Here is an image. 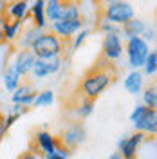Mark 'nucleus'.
I'll return each instance as SVG.
<instances>
[{
    "instance_id": "f257e3e1",
    "label": "nucleus",
    "mask_w": 157,
    "mask_h": 159,
    "mask_svg": "<svg viewBox=\"0 0 157 159\" xmlns=\"http://www.w3.org/2000/svg\"><path fill=\"white\" fill-rule=\"evenodd\" d=\"M116 76H118V69L112 65V61L101 56L96 61V65H92V69H88L87 74L81 80V83H79L81 96L94 101L98 96H101L103 90L110 87V83L116 80Z\"/></svg>"
},
{
    "instance_id": "f03ea898",
    "label": "nucleus",
    "mask_w": 157,
    "mask_h": 159,
    "mask_svg": "<svg viewBox=\"0 0 157 159\" xmlns=\"http://www.w3.org/2000/svg\"><path fill=\"white\" fill-rule=\"evenodd\" d=\"M29 49L36 60L60 58L63 51V40L56 36L54 33H40Z\"/></svg>"
},
{
    "instance_id": "7ed1b4c3",
    "label": "nucleus",
    "mask_w": 157,
    "mask_h": 159,
    "mask_svg": "<svg viewBox=\"0 0 157 159\" xmlns=\"http://www.w3.org/2000/svg\"><path fill=\"white\" fill-rule=\"evenodd\" d=\"M56 139H58V143L65 150L72 152L74 148H78V147H81L85 143V139H87V129H85V125L81 121H72L70 125H67L65 129L60 132V136Z\"/></svg>"
},
{
    "instance_id": "20e7f679",
    "label": "nucleus",
    "mask_w": 157,
    "mask_h": 159,
    "mask_svg": "<svg viewBox=\"0 0 157 159\" xmlns=\"http://www.w3.org/2000/svg\"><path fill=\"white\" fill-rule=\"evenodd\" d=\"M103 18L108 20L110 24L121 27V25H125L127 22H130L132 18H136V13H134V7H132L128 2L112 0L107 7L103 9Z\"/></svg>"
},
{
    "instance_id": "39448f33",
    "label": "nucleus",
    "mask_w": 157,
    "mask_h": 159,
    "mask_svg": "<svg viewBox=\"0 0 157 159\" xmlns=\"http://www.w3.org/2000/svg\"><path fill=\"white\" fill-rule=\"evenodd\" d=\"M148 52H150V45L143 40V36H132V38H128L127 56H128V63H130V67L134 70L143 67Z\"/></svg>"
},
{
    "instance_id": "423d86ee",
    "label": "nucleus",
    "mask_w": 157,
    "mask_h": 159,
    "mask_svg": "<svg viewBox=\"0 0 157 159\" xmlns=\"http://www.w3.org/2000/svg\"><path fill=\"white\" fill-rule=\"evenodd\" d=\"M123 42L119 38V34L116 33H108L103 36V47H101V56L108 61H116V60L121 58V54H123Z\"/></svg>"
},
{
    "instance_id": "0eeeda50",
    "label": "nucleus",
    "mask_w": 157,
    "mask_h": 159,
    "mask_svg": "<svg viewBox=\"0 0 157 159\" xmlns=\"http://www.w3.org/2000/svg\"><path fill=\"white\" fill-rule=\"evenodd\" d=\"M145 138H146V134H143V132H134V134L128 136V138L119 139V143H118L119 156L123 159H136L137 157L139 145L145 141Z\"/></svg>"
},
{
    "instance_id": "6e6552de",
    "label": "nucleus",
    "mask_w": 157,
    "mask_h": 159,
    "mask_svg": "<svg viewBox=\"0 0 157 159\" xmlns=\"http://www.w3.org/2000/svg\"><path fill=\"white\" fill-rule=\"evenodd\" d=\"M61 67V58H51V60H34V65L31 69V74L34 78H47L56 74Z\"/></svg>"
},
{
    "instance_id": "1a4fd4ad",
    "label": "nucleus",
    "mask_w": 157,
    "mask_h": 159,
    "mask_svg": "<svg viewBox=\"0 0 157 159\" xmlns=\"http://www.w3.org/2000/svg\"><path fill=\"white\" fill-rule=\"evenodd\" d=\"M81 25H83L81 18H60L52 22V31L60 38H70L81 29Z\"/></svg>"
},
{
    "instance_id": "9d476101",
    "label": "nucleus",
    "mask_w": 157,
    "mask_h": 159,
    "mask_svg": "<svg viewBox=\"0 0 157 159\" xmlns=\"http://www.w3.org/2000/svg\"><path fill=\"white\" fill-rule=\"evenodd\" d=\"M34 54L31 52V49H22L16 52V58H15V63H13V69L16 70L20 78H24L25 74H29L33 65H34Z\"/></svg>"
},
{
    "instance_id": "9b49d317",
    "label": "nucleus",
    "mask_w": 157,
    "mask_h": 159,
    "mask_svg": "<svg viewBox=\"0 0 157 159\" xmlns=\"http://www.w3.org/2000/svg\"><path fill=\"white\" fill-rule=\"evenodd\" d=\"M36 98V90L33 89V85H27V83H20V87L15 92H13V103L15 105H22V107H29L33 105V101Z\"/></svg>"
},
{
    "instance_id": "f8f14e48",
    "label": "nucleus",
    "mask_w": 157,
    "mask_h": 159,
    "mask_svg": "<svg viewBox=\"0 0 157 159\" xmlns=\"http://www.w3.org/2000/svg\"><path fill=\"white\" fill-rule=\"evenodd\" d=\"M34 141H36V147H38L43 154L52 152V150L56 148V145H58V139L54 138L49 130H38L36 136H34Z\"/></svg>"
},
{
    "instance_id": "ddd939ff",
    "label": "nucleus",
    "mask_w": 157,
    "mask_h": 159,
    "mask_svg": "<svg viewBox=\"0 0 157 159\" xmlns=\"http://www.w3.org/2000/svg\"><path fill=\"white\" fill-rule=\"evenodd\" d=\"M31 16H33V25L36 29H43L47 18H45V0H34L31 6Z\"/></svg>"
},
{
    "instance_id": "4468645a",
    "label": "nucleus",
    "mask_w": 157,
    "mask_h": 159,
    "mask_svg": "<svg viewBox=\"0 0 157 159\" xmlns=\"http://www.w3.org/2000/svg\"><path fill=\"white\" fill-rule=\"evenodd\" d=\"M143 74L139 72V70H132L130 74H128L127 78H125V89L130 92V94H139L141 89H143Z\"/></svg>"
},
{
    "instance_id": "2eb2a0df",
    "label": "nucleus",
    "mask_w": 157,
    "mask_h": 159,
    "mask_svg": "<svg viewBox=\"0 0 157 159\" xmlns=\"http://www.w3.org/2000/svg\"><path fill=\"white\" fill-rule=\"evenodd\" d=\"M145 29H146V24L139 18H132L130 22H127L125 25H121V31L125 33V36H128V38H132V36H141V34L145 33Z\"/></svg>"
},
{
    "instance_id": "dca6fc26",
    "label": "nucleus",
    "mask_w": 157,
    "mask_h": 159,
    "mask_svg": "<svg viewBox=\"0 0 157 159\" xmlns=\"http://www.w3.org/2000/svg\"><path fill=\"white\" fill-rule=\"evenodd\" d=\"M27 9H29V6H27L25 0H15V2H11L7 6V15L13 20H20L22 22L25 18V15H27Z\"/></svg>"
},
{
    "instance_id": "f3484780",
    "label": "nucleus",
    "mask_w": 157,
    "mask_h": 159,
    "mask_svg": "<svg viewBox=\"0 0 157 159\" xmlns=\"http://www.w3.org/2000/svg\"><path fill=\"white\" fill-rule=\"evenodd\" d=\"M148 112H150V109H146L145 105H136V109L132 110L130 121H132L136 132H141V130H143V125H145V119H146Z\"/></svg>"
},
{
    "instance_id": "a211bd4d",
    "label": "nucleus",
    "mask_w": 157,
    "mask_h": 159,
    "mask_svg": "<svg viewBox=\"0 0 157 159\" xmlns=\"http://www.w3.org/2000/svg\"><path fill=\"white\" fill-rule=\"evenodd\" d=\"M20 25L22 22L20 20H2V34H4V40H13L18 36V31H20Z\"/></svg>"
},
{
    "instance_id": "6ab92c4d",
    "label": "nucleus",
    "mask_w": 157,
    "mask_h": 159,
    "mask_svg": "<svg viewBox=\"0 0 157 159\" xmlns=\"http://www.w3.org/2000/svg\"><path fill=\"white\" fill-rule=\"evenodd\" d=\"M20 83H22V78L16 74V70L13 69V65L4 70V87H6V90L15 92L20 87Z\"/></svg>"
},
{
    "instance_id": "aec40b11",
    "label": "nucleus",
    "mask_w": 157,
    "mask_h": 159,
    "mask_svg": "<svg viewBox=\"0 0 157 159\" xmlns=\"http://www.w3.org/2000/svg\"><path fill=\"white\" fill-rule=\"evenodd\" d=\"M61 16V0H45V18L56 22Z\"/></svg>"
},
{
    "instance_id": "412c9836",
    "label": "nucleus",
    "mask_w": 157,
    "mask_h": 159,
    "mask_svg": "<svg viewBox=\"0 0 157 159\" xmlns=\"http://www.w3.org/2000/svg\"><path fill=\"white\" fill-rule=\"evenodd\" d=\"M141 132L143 134H150V136H155V132H157V112H155V109H150Z\"/></svg>"
},
{
    "instance_id": "4be33fe9",
    "label": "nucleus",
    "mask_w": 157,
    "mask_h": 159,
    "mask_svg": "<svg viewBox=\"0 0 157 159\" xmlns=\"http://www.w3.org/2000/svg\"><path fill=\"white\" fill-rule=\"evenodd\" d=\"M143 105L146 109H155L157 107V89L155 85H148L143 92Z\"/></svg>"
},
{
    "instance_id": "5701e85b",
    "label": "nucleus",
    "mask_w": 157,
    "mask_h": 159,
    "mask_svg": "<svg viewBox=\"0 0 157 159\" xmlns=\"http://www.w3.org/2000/svg\"><path fill=\"white\" fill-rule=\"evenodd\" d=\"M92 112H94V101L92 99H87V98H81V101H79L78 107H76V116L81 119H85Z\"/></svg>"
},
{
    "instance_id": "b1692460",
    "label": "nucleus",
    "mask_w": 157,
    "mask_h": 159,
    "mask_svg": "<svg viewBox=\"0 0 157 159\" xmlns=\"http://www.w3.org/2000/svg\"><path fill=\"white\" fill-rule=\"evenodd\" d=\"M143 69H145V74L150 76V78H154L157 72V52L155 51H150L148 52L146 60H145V63H143Z\"/></svg>"
},
{
    "instance_id": "393cba45",
    "label": "nucleus",
    "mask_w": 157,
    "mask_h": 159,
    "mask_svg": "<svg viewBox=\"0 0 157 159\" xmlns=\"http://www.w3.org/2000/svg\"><path fill=\"white\" fill-rule=\"evenodd\" d=\"M52 101H54V92L52 90H42V92H36V98L33 101V105L34 107H49Z\"/></svg>"
},
{
    "instance_id": "a878e982",
    "label": "nucleus",
    "mask_w": 157,
    "mask_h": 159,
    "mask_svg": "<svg viewBox=\"0 0 157 159\" xmlns=\"http://www.w3.org/2000/svg\"><path fill=\"white\" fill-rule=\"evenodd\" d=\"M38 34H40L38 29H36V27H34V25L31 24L29 27L24 31V38H22V47H24V49H29L31 45H33V42L36 40V36H38Z\"/></svg>"
},
{
    "instance_id": "bb28decb",
    "label": "nucleus",
    "mask_w": 157,
    "mask_h": 159,
    "mask_svg": "<svg viewBox=\"0 0 157 159\" xmlns=\"http://www.w3.org/2000/svg\"><path fill=\"white\" fill-rule=\"evenodd\" d=\"M69 150H65L61 145H56V148L52 150V152H49V154H45V159H69Z\"/></svg>"
},
{
    "instance_id": "cd10ccee",
    "label": "nucleus",
    "mask_w": 157,
    "mask_h": 159,
    "mask_svg": "<svg viewBox=\"0 0 157 159\" xmlns=\"http://www.w3.org/2000/svg\"><path fill=\"white\" fill-rule=\"evenodd\" d=\"M99 29L103 31L105 34H108V33H116V34H119V31H121V27H118V25H114V24H110L108 20H99Z\"/></svg>"
},
{
    "instance_id": "c85d7f7f",
    "label": "nucleus",
    "mask_w": 157,
    "mask_h": 159,
    "mask_svg": "<svg viewBox=\"0 0 157 159\" xmlns=\"http://www.w3.org/2000/svg\"><path fill=\"white\" fill-rule=\"evenodd\" d=\"M88 36V31L85 29V31H79L78 33V36H76V38H74V43H72V49L76 51V49H79V47H81V43H83V42H85V38H87Z\"/></svg>"
},
{
    "instance_id": "c756f323",
    "label": "nucleus",
    "mask_w": 157,
    "mask_h": 159,
    "mask_svg": "<svg viewBox=\"0 0 157 159\" xmlns=\"http://www.w3.org/2000/svg\"><path fill=\"white\" fill-rule=\"evenodd\" d=\"M143 34H145V38H143V40H145L146 43H148V42H154V40H155V31H154V29H148V27H146Z\"/></svg>"
},
{
    "instance_id": "7c9ffc66",
    "label": "nucleus",
    "mask_w": 157,
    "mask_h": 159,
    "mask_svg": "<svg viewBox=\"0 0 157 159\" xmlns=\"http://www.w3.org/2000/svg\"><path fill=\"white\" fill-rule=\"evenodd\" d=\"M18 159H38V156H36V152H31V150H27V152H24Z\"/></svg>"
},
{
    "instance_id": "2f4dec72",
    "label": "nucleus",
    "mask_w": 157,
    "mask_h": 159,
    "mask_svg": "<svg viewBox=\"0 0 157 159\" xmlns=\"http://www.w3.org/2000/svg\"><path fill=\"white\" fill-rule=\"evenodd\" d=\"M108 159H123V157L119 156V152H114V154H110V156H108Z\"/></svg>"
},
{
    "instance_id": "473e14b6",
    "label": "nucleus",
    "mask_w": 157,
    "mask_h": 159,
    "mask_svg": "<svg viewBox=\"0 0 157 159\" xmlns=\"http://www.w3.org/2000/svg\"><path fill=\"white\" fill-rule=\"evenodd\" d=\"M4 42V34H2V29H0V43Z\"/></svg>"
},
{
    "instance_id": "72a5a7b5",
    "label": "nucleus",
    "mask_w": 157,
    "mask_h": 159,
    "mask_svg": "<svg viewBox=\"0 0 157 159\" xmlns=\"http://www.w3.org/2000/svg\"><path fill=\"white\" fill-rule=\"evenodd\" d=\"M94 2H107V0H94Z\"/></svg>"
}]
</instances>
